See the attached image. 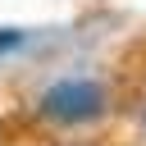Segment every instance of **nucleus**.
Here are the masks:
<instances>
[{
  "instance_id": "obj_2",
  "label": "nucleus",
  "mask_w": 146,
  "mask_h": 146,
  "mask_svg": "<svg viewBox=\"0 0 146 146\" xmlns=\"http://www.w3.org/2000/svg\"><path fill=\"white\" fill-rule=\"evenodd\" d=\"M23 41V32H14V27H0V50H9V46H18Z\"/></svg>"
},
{
  "instance_id": "obj_3",
  "label": "nucleus",
  "mask_w": 146,
  "mask_h": 146,
  "mask_svg": "<svg viewBox=\"0 0 146 146\" xmlns=\"http://www.w3.org/2000/svg\"><path fill=\"white\" fill-rule=\"evenodd\" d=\"M141 128H146V110H141Z\"/></svg>"
},
{
  "instance_id": "obj_1",
  "label": "nucleus",
  "mask_w": 146,
  "mask_h": 146,
  "mask_svg": "<svg viewBox=\"0 0 146 146\" xmlns=\"http://www.w3.org/2000/svg\"><path fill=\"white\" fill-rule=\"evenodd\" d=\"M41 119L50 123H87L105 110V91L87 78H73V82H55L46 96H41Z\"/></svg>"
}]
</instances>
